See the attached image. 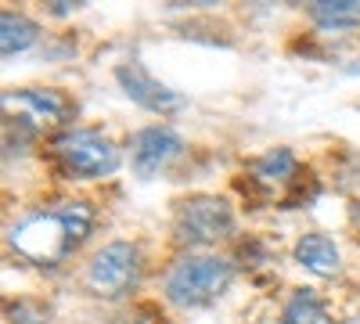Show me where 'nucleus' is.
Listing matches in <instances>:
<instances>
[{
    "instance_id": "20e7f679",
    "label": "nucleus",
    "mask_w": 360,
    "mask_h": 324,
    "mask_svg": "<svg viewBox=\"0 0 360 324\" xmlns=\"http://www.w3.org/2000/svg\"><path fill=\"white\" fill-rule=\"evenodd\" d=\"M51 155L65 176L76 181H94V176H108L119 169V148L94 134V130H69L51 141Z\"/></svg>"
},
{
    "instance_id": "ddd939ff",
    "label": "nucleus",
    "mask_w": 360,
    "mask_h": 324,
    "mask_svg": "<svg viewBox=\"0 0 360 324\" xmlns=\"http://www.w3.org/2000/svg\"><path fill=\"white\" fill-rule=\"evenodd\" d=\"M310 18L321 29H349L360 25V0H321L310 8Z\"/></svg>"
},
{
    "instance_id": "0eeeda50",
    "label": "nucleus",
    "mask_w": 360,
    "mask_h": 324,
    "mask_svg": "<svg viewBox=\"0 0 360 324\" xmlns=\"http://www.w3.org/2000/svg\"><path fill=\"white\" fill-rule=\"evenodd\" d=\"M180 155H184V141L166 127H144L130 137V166L137 176H155Z\"/></svg>"
},
{
    "instance_id": "423d86ee",
    "label": "nucleus",
    "mask_w": 360,
    "mask_h": 324,
    "mask_svg": "<svg viewBox=\"0 0 360 324\" xmlns=\"http://www.w3.org/2000/svg\"><path fill=\"white\" fill-rule=\"evenodd\" d=\"M115 79H119V86H123V94H127L134 105L148 108V112L173 115V112H180V108L188 105L184 94H176V91H169L166 83H159L141 62H123V65H115Z\"/></svg>"
},
{
    "instance_id": "9d476101",
    "label": "nucleus",
    "mask_w": 360,
    "mask_h": 324,
    "mask_svg": "<svg viewBox=\"0 0 360 324\" xmlns=\"http://www.w3.org/2000/svg\"><path fill=\"white\" fill-rule=\"evenodd\" d=\"M295 263L307 267L310 274L317 278H335L342 271V256H339V245L328 238V234H303L295 242Z\"/></svg>"
},
{
    "instance_id": "f8f14e48",
    "label": "nucleus",
    "mask_w": 360,
    "mask_h": 324,
    "mask_svg": "<svg viewBox=\"0 0 360 324\" xmlns=\"http://www.w3.org/2000/svg\"><path fill=\"white\" fill-rule=\"evenodd\" d=\"M281 324H332V320H328V306L314 288H295L281 310Z\"/></svg>"
},
{
    "instance_id": "f257e3e1",
    "label": "nucleus",
    "mask_w": 360,
    "mask_h": 324,
    "mask_svg": "<svg viewBox=\"0 0 360 324\" xmlns=\"http://www.w3.org/2000/svg\"><path fill=\"white\" fill-rule=\"evenodd\" d=\"M90 231H94V209L86 202H62L58 209L22 216L8 231V245L29 263L54 267L90 238Z\"/></svg>"
},
{
    "instance_id": "6e6552de",
    "label": "nucleus",
    "mask_w": 360,
    "mask_h": 324,
    "mask_svg": "<svg viewBox=\"0 0 360 324\" xmlns=\"http://www.w3.org/2000/svg\"><path fill=\"white\" fill-rule=\"evenodd\" d=\"M4 105L29 108V119H37V123H69V115H72V101L62 91H54V86H29V91L8 94Z\"/></svg>"
},
{
    "instance_id": "7ed1b4c3",
    "label": "nucleus",
    "mask_w": 360,
    "mask_h": 324,
    "mask_svg": "<svg viewBox=\"0 0 360 324\" xmlns=\"http://www.w3.org/2000/svg\"><path fill=\"white\" fill-rule=\"evenodd\" d=\"M234 234V213L231 205L217 195H191L176 205L173 216V238L188 249L217 245Z\"/></svg>"
},
{
    "instance_id": "2eb2a0df",
    "label": "nucleus",
    "mask_w": 360,
    "mask_h": 324,
    "mask_svg": "<svg viewBox=\"0 0 360 324\" xmlns=\"http://www.w3.org/2000/svg\"><path fill=\"white\" fill-rule=\"evenodd\" d=\"M356 223H360V205H356Z\"/></svg>"
},
{
    "instance_id": "1a4fd4ad",
    "label": "nucleus",
    "mask_w": 360,
    "mask_h": 324,
    "mask_svg": "<svg viewBox=\"0 0 360 324\" xmlns=\"http://www.w3.org/2000/svg\"><path fill=\"white\" fill-rule=\"evenodd\" d=\"M295 176H299V162L288 148H274V152H266L259 159L249 162V181L266 191V195H274L278 188H288L295 184Z\"/></svg>"
},
{
    "instance_id": "f03ea898",
    "label": "nucleus",
    "mask_w": 360,
    "mask_h": 324,
    "mask_svg": "<svg viewBox=\"0 0 360 324\" xmlns=\"http://www.w3.org/2000/svg\"><path fill=\"white\" fill-rule=\"evenodd\" d=\"M234 267L224 256H180L166 274V299L176 306H209L231 285Z\"/></svg>"
},
{
    "instance_id": "dca6fc26",
    "label": "nucleus",
    "mask_w": 360,
    "mask_h": 324,
    "mask_svg": "<svg viewBox=\"0 0 360 324\" xmlns=\"http://www.w3.org/2000/svg\"><path fill=\"white\" fill-rule=\"evenodd\" d=\"M346 324H360V320H346Z\"/></svg>"
},
{
    "instance_id": "39448f33",
    "label": "nucleus",
    "mask_w": 360,
    "mask_h": 324,
    "mask_svg": "<svg viewBox=\"0 0 360 324\" xmlns=\"http://www.w3.org/2000/svg\"><path fill=\"white\" fill-rule=\"evenodd\" d=\"M141 249L134 242H108L101 245L86 263V292L98 299H123L130 288H137L141 281Z\"/></svg>"
},
{
    "instance_id": "9b49d317",
    "label": "nucleus",
    "mask_w": 360,
    "mask_h": 324,
    "mask_svg": "<svg viewBox=\"0 0 360 324\" xmlns=\"http://www.w3.org/2000/svg\"><path fill=\"white\" fill-rule=\"evenodd\" d=\"M37 40H40V25L33 18H25L18 11H4V15H0V51H4V58L22 54L25 47H33Z\"/></svg>"
},
{
    "instance_id": "4468645a",
    "label": "nucleus",
    "mask_w": 360,
    "mask_h": 324,
    "mask_svg": "<svg viewBox=\"0 0 360 324\" xmlns=\"http://www.w3.org/2000/svg\"><path fill=\"white\" fill-rule=\"evenodd\" d=\"M8 317H11V324H47L51 310L37 299H15V303H8Z\"/></svg>"
}]
</instances>
